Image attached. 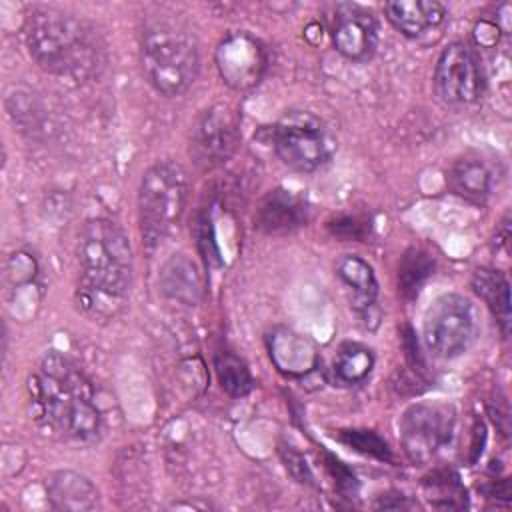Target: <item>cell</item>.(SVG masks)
<instances>
[{
  "instance_id": "cb8c5ba5",
  "label": "cell",
  "mask_w": 512,
  "mask_h": 512,
  "mask_svg": "<svg viewBox=\"0 0 512 512\" xmlns=\"http://www.w3.org/2000/svg\"><path fill=\"white\" fill-rule=\"evenodd\" d=\"M342 440L348 442V444H350L352 448H356L358 452L376 456V458H380V460H384V458L390 456L386 442H384L380 436H376L374 432H370V430H350V432H344V434H342Z\"/></svg>"
},
{
  "instance_id": "5bb4252c",
  "label": "cell",
  "mask_w": 512,
  "mask_h": 512,
  "mask_svg": "<svg viewBox=\"0 0 512 512\" xmlns=\"http://www.w3.org/2000/svg\"><path fill=\"white\" fill-rule=\"evenodd\" d=\"M266 346L270 360L286 376H308L320 364L314 344L294 330L274 328L266 336Z\"/></svg>"
},
{
  "instance_id": "ffe728a7",
  "label": "cell",
  "mask_w": 512,
  "mask_h": 512,
  "mask_svg": "<svg viewBox=\"0 0 512 512\" xmlns=\"http://www.w3.org/2000/svg\"><path fill=\"white\" fill-rule=\"evenodd\" d=\"M474 294L492 310L500 320L504 332L510 322V282L508 278L494 268H478L470 278Z\"/></svg>"
},
{
  "instance_id": "d6986e66",
  "label": "cell",
  "mask_w": 512,
  "mask_h": 512,
  "mask_svg": "<svg viewBox=\"0 0 512 512\" xmlns=\"http://www.w3.org/2000/svg\"><path fill=\"white\" fill-rule=\"evenodd\" d=\"M304 220V202L286 190H274L268 194L258 212V226L266 232H286L298 228Z\"/></svg>"
},
{
  "instance_id": "3957f363",
  "label": "cell",
  "mask_w": 512,
  "mask_h": 512,
  "mask_svg": "<svg viewBox=\"0 0 512 512\" xmlns=\"http://www.w3.org/2000/svg\"><path fill=\"white\" fill-rule=\"evenodd\" d=\"M80 270L78 304L84 312H112L110 304H120L134 276V256L126 232L108 218L88 220L76 242Z\"/></svg>"
},
{
  "instance_id": "5b68a950",
  "label": "cell",
  "mask_w": 512,
  "mask_h": 512,
  "mask_svg": "<svg viewBox=\"0 0 512 512\" xmlns=\"http://www.w3.org/2000/svg\"><path fill=\"white\" fill-rule=\"evenodd\" d=\"M190 180L176 160H158L146 168L138 186V224L146 246H156L180 222Z\"/></svg>"
},
{
  "instance_id": "4fadbf2b",
  "label": "cell",
  "mask_w": 512,
  "mask_h": 512,
  "mask_svg": "<svg viewBox=\"0 0 512 512\" xmlns=\"http://www.w3.org/2000/svg\"><path fill=\"white\" fill-rule=\"evenodd\" d=\"M446 186L452 194L466 202L484 204L496 188V172L482 156L466 154L448 166Z\"/></svg>"
},
{
  "instance_id": "2e32d148",
  "label": "cell",
  "mask_w": 512,
  "mask_h": 512,
  "mask_svg": "<svg viewBox=\"0 0 512 512\" xmlns=\"http://www.w3.org/2000/svg\"><path fill=\"white\" fill-rule=\"evenodd\" d=\"M46 496L56 510L84 512L98 504V488L92 480L74 470H56L46 478Z\"/></svg>"
},
{
  "instance_id": "44dd1931",
  "label": "cell",
  "mask_w": 512,
  "mask_h": 512,
  "mask_svg": "<svg viewBox=\"0 0 512 512\" xmlns=\"http://www.w3.org/2000/svg\"><path fill=\"white\" fill-rule=\"evenodd\" d=\"M372 368L374 354L360 342H344L332 360V374L340 384H360L368 378Z\"/></svg>"
},
{
  "instance_id": "603a6c76",
  "label": "cell",
  "mask_w": 512,
  "mask_h": 512,
  "mask_svg": "<svg viewBox=\"0 0 512 512\" xmlns=\"http://www.w3.org/2000/svg\"><path fill=\"white\" fill-rule=\"evenodd\" d=\"M432 270H434V258L422 248H410L400 262L398 290L406 298L418 296L424 280L432 274Z\"/></svg>"
},
{
  "instance_id": "52a82bcc",
  "label": "cell",
  "mask_w": 512,
  "mask_h": 512,
  "mask_svg": "<svg viewBox=\"0 0 512 512\" xmlns=\"http://www.w3.org/2000/svg\"><path fill=\"white\" fill-rule=\"evenodd\" d=\"M276 156L296 172H314L330 162L336 140L328 126L308 110H290L272 126Z\"/></svg>"
},
{
  "instance_id": "8992f818",
  "label": "cell",
  "mask_w": 512,
  "mask_h": 512,
  "mask_svg": "<svg viewBox=\"0 0 512 512\" xmlns=\"http://www.w3.org/2000/svg\"><path fill=\"white\" fill-rule=\"evenodd\" d=\"M480 336V314L474 302L458 292L438 296L424 312L422 340L440 360L466 354Z\"/></svg>"
},
{
  "instance_id": "d4e9b609",
  "label": "cell",
  "mask_w": 512,
  "mask_h": 512,
  "mask_svg": "<svg viewBox=\"0 0 512 512\" xmlns=\"http://www.w3.org/2000/svg\"><path fill=\"white\" fill-rule=\"evenodd\" d=\"M498 32L500 30H498L496 22H488V20L478 22L474 28V36L480 46H494L498 42Z\"/></svg>"
},
{
  "instance_id": "e0dca14e",
  "label": "cell",
  "mask_w": 512,
  "mask_h": 512,
  "mask_svg": "<svg viewBox=\"0 0 512 512\" xmlns=\"http://www.w3.org/2000/svg\"><path fill=\"white\" fill-rule=\"evenodd\" d=\"M160 290L186 306H196L202 298V278L196 264L186 254L170 256L160 270Z\"/></svg>"
},
{
  "instance_id": "6da1fadb",
  "label": "cell",
  "mask_w": 512,
  "mask_h": 512,
  "mask_svg": "<svg viewBox=\"0 0 512 512\" xmlns=\"http://www.w3.org/2000/svg\"><path fill=\"white\" fill-rule=\"evenodd\" d=\"M24 30L32 60L48 74L88 82L106 66V44L96 26L82 16L40 6L28 14Z\"/></svg>"
},
{
  "instance_id": "9c48e42d",
  "label": "cell",
  "mask_w": 512,
  "mask_h": 512,
  "mask_svg": "<svg viewBox=\"0 0 512 512\" xmlns=\"http://www.w3.org/2000/svg\"><path fill=\"white\" fill-rule=\"evenodd\" d=\"M486 76L478 54L464 42L448 44L434 68V90L438 98L452 106L476 102L484 94Z\"/></svg>"
},
{
  "instance_id": "7402d4cb",
  "label": "cell",
  "mask_w": 512,
  "mask_h": 512,
  "mask_svg": "<svg viewBox=\"0 0 512 512\" xmlns=\"http://www.w3.org/2000/svg\"><path fill=\"white\" fill-rule=\"evenodd\" d=\"M214 370L220 388L232 398H242L254 388V378L246 362L230 350H222L214 356Z\"/></svg>"
},
{
  "instance_id": "277c9868",
  "label": "cell",
  "mask_w": 512,
  "mask_h": 512,
  "mask_svg": "<svg viewBox=\"0 0 512 512\" xmlns=\"http://www.w3.org/2000/svg\"><path fill=\"white\" fill-rule=\"evenodd\" d=\"M140 64L156 92L164 96L186 92L200 70L198 40L190 26L170 14L148 18L140 32Z\"/></svg>"
},
{
  "instance_id": "ac0fdd59",
  "label": "cell",
  "mask_w": 512,
  "mask_h": 512,
  "mask_svg": "<svg viewBox=\"0 0 512 512\" xmlns=\"http://www.w3.org/2000/svg\"><path fill=\"white\" fill-rule=\"evenodd\" d=\"M336 276L352 292L356 310H368L378 296V280L372 266L356 254H344L336 262Z\"/></svg>"
},
{
  "instance_id": "8fae6325",
  "label": "cell",
  "mask_w": 512,
  "mask_h": 512,
  "mask_svg": "<svg viewBox=\"0 0 512 512\" xmlns=\"http://www.w3.org/2000/svg\"><path fill=\"white\" fill-rule=\"evenodd\" d=\"M330 38L334 48L352 62H366L378 46V22L360 4L340 2L330 18Z\"/></svg>"
},
{
  "instance_id": "9a60e30c",
  "label": "cell",
  "mask_w": 512,
  "mask_h": 512,
  "mask_svg": "<svg viewBox=\"0 0 512 512\" xmlns=\"http://www.w3.org/2000/svg\"><path fill=\"white\" fill-rule=\"evenodd\" d=\"M388 22L406 38H420L446 20V8L434 0H394L384 4Z\"/></svg>"
},
{
  "instance_id": "7a4b0ae2",
  "label": "cell",
  "mask_w": 512,
  "mask_h": 512,
  "mask_svg": "<svg viewBox=\"0 0 512 512\" xmlns=\"http://www.w3.org/2000/svg\"><path fill=\"white\" fill-rule=\"evenodd\" d=\"M36 418H44L64 438L90 444L100 436L102 416L88 376L66 356L48 352L28 380Z\"/></svg>"
},
{
  "instance_id": "ba28073f",
  "label": "cell",
  "mask_w": 512,
  "mask_h": 512,
  "mask_svg": "<svg viewBox=\"0 0 512 512\" xmlns=\"http://www.w3.org/2000/svg\"><path fill=\"white\" fill-rule=\"evenodd\" d=\"M456 410L448 402H416L408 406L400 420V444L412 464L430 462L452 438Z\"/></svg>"
},
{
  "instance_id": "7c38bea8",
  "label": "cell",
  "mask_w": 512,
  "mask_h": 512,
  "mask_svg": "<svg viewBox=\"0 0 512 512\" xmlns=\"http://www.w3.org/2000/svg\"><path fill=\"white\" fill-rule=\"evenodd\" d=\"M216 66L228 86L246 90L260 82L266 68V52L248 32H232L216 48Z\"/></svg>"
},
{
  "instance_id": "30bf717a",
  "label": "cell",
  "mask_w": 512,
  "mask_h": 512,
  "mask_svg": "<svg viewBox=\"0 0 512 512\" xmlns=\"http://www.w3.org/2000/svg\"><path fill=\"white\" fill-rule=\"evenodd\" d=\"M240 142V118L226 106L216 104L200 114L192 130V152L198 162L216 166L226 162Z\"/></svg>"
}]
</instances>
